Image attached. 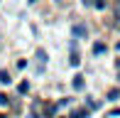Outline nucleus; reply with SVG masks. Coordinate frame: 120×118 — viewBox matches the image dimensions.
<instances>
[{"mask_svg": "<svg viewBox=\"0 0 120 118\" xmlns=\"http://www.w3.org/2000/svg\"><path fill=\"white\" fill-rule=\"evenodd\" d=\"M83 86H86V84H83V76H76V79H74V89H76V91H81Z\"/></svg>", "mask_w": 120, "mask_h": 118, "instance_id": "1", "label": "nucleus"}, {"mask_svg": "<svg viewBox=\"0 0 120 118\" xmlns=\"http://www.w3.org/2000/svg\"><path fill=\"white\" fill-rule=\"evenodd\" d=\"M103 52H105V44H103V42L93 44V54H103Z\"/></svg>", "mask_w": 120, "mask_h": 118, "instance_id": "2", "label": "nucleus"}, {"mask_svg": "<svg viewBox=\"0 0 120 118\" xmlns=\"http://www.w3.org/2000/svg\"><path fill=\"white\" fill-rule=\"evenodd\" d=\"M74 35L83 37V35H86V27H83V25H76V27H74Z\"/></svg>", "mask_w": 120, "mask_h": 118, "instance_id": "3", "label": "nucleus"}, {"mask_svg": "<svg viewBox=\"0 0 120 118\" xmlns=\"http://www.w3.org/2000/svg\"><path fill=\"white\" fill-rule=\"evenodd\" d=\"M0 81H3V84H10L12 79H10V74H8V71H0Z\"/></svg>", "mask_w": 120, "mask_h": 118, "instance_id": "4", "label": "nucleus"}, {"mask_svg": "<svg viewBox=\"0 0 120 118\" xmlns=\"http://www.w3.org/2000/svg\"><path fill=\"white\" fill-rule=\"evenodd\" d=\"M10 103V101H8V96H5V94H0V106H8Z\"/></svg>", "mask_w": 120, "mask_h": 118, "instance_id": "5", "label": "nucleus"}, {"mask_svg": "<svg viewBox=\"0 0 120 118\" xmlns=\"http://www.w3.org/2000/svg\"><path fill=\"white\" fill-rule=\"evenodd\" d=\"M79 62H81L79 54H74V57H71V67H79Z\"/></svg>", "mask_w": 120, "mask_h": 118, "instance_id": "6", "label": "nucleus"}, {"mask_svg": "<svg viewBox=\"0 0 120 118\" xmlns=\"http://www.w3.org/2000/svg\"><path fill=\"white\" fill-rule=\"evenodd\" d=\"M115 116H120V108H115V111H113V113L108 116V118H115Z\"/></svg>", "mask_w": 120, "mask_h": 118, "instance_id": "7", "label": "nucleus"}, {"mask_svg": "<svg viewBox=\"0 0 120 118\" xmlns=\"http://www.w3.org/2000/svg\"><path fill=\"white\" fill-rule=\"evenodd\" d=\"M118 69H120V59H118Z\"/></svg>", "mask_w": 120, "mask_h": 118, "instance_id": "8", "label": "nucleus"}, {"mask_svg": "<svg viewBox=\"0 0 120 118\" xmlns=\"http://www.w3.org/2000/svg\"><path fill=\"white\" fill-rule=\"evenodd\" d=\"M30 3H34V0H30Z\"/></svg>", "mask_w": 120, "mask_h": 118, "instance_id": "9", "label": "nucleus"}]
</instances>
